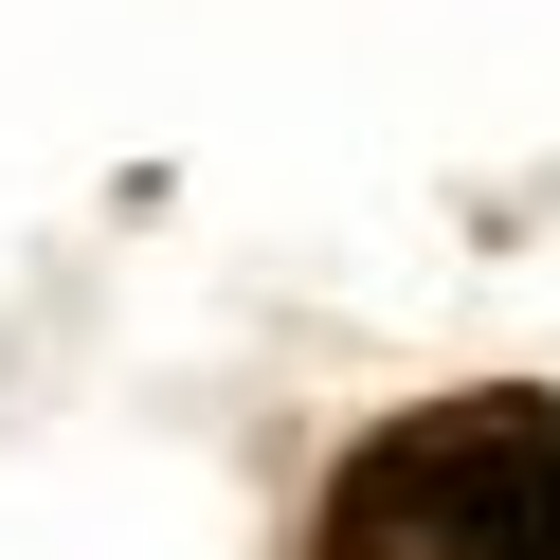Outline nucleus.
<instances>
[{"label":"nucleus","mask_w":560,"mask_h":560,"mask_svg":"<svg viewBox=\"0 0 560 560\" xmlns=\"http://www.w3.org/2000/svg\"><path fill=\"white\" fill-rule=\"evenodd\" d=\"M307 560H560V398H434L326 470Z\"/></svg>","instance_id":"nucleus-1"}]
</instances>
